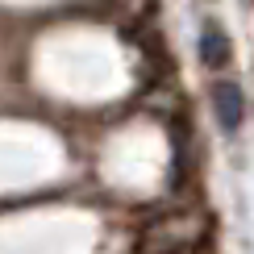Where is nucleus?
<instances>
[{
    "label": "nucleus",
    "instance_id": "obj_1",
    "mask_svg": "<svg viewBox=\"0 0 254 254\" xmlns=\"http://www.w3.org/2000/svg\"><path fill=\"white\" fill-rule=\"evenodd\" d=\"M213 113H217V125L225 133H238L242 129V121H246V96H242L238 83L221 79L213 88Z\"/></svg>",
    "mask_w": 254,
    "mask_h": 254
},
{
    "label": "nucleus",
    "instance_id": "obj_2",
    "mask_svg": "<svg viewBox=\"0 0 254 254\" xmlns=\"http://www.w3.org/2000/svg\"><path fill=\"white\" fill-rule=\"evenodd\" d=\"M196 55L200 63H204L208 71H221L229 63V55H234V46H229V34L217 25V21H208V25H200L196 34Z\"/></svg>",
    "mask_w": 254,
    "mask_h": 254
}]
</instances>
